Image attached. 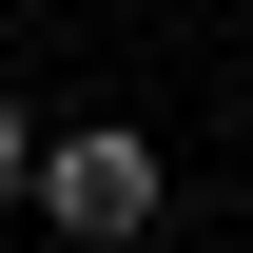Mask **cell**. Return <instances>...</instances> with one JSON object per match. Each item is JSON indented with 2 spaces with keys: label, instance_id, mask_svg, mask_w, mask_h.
<instances>
[{
  "label": "cell",
  "instance_id": "obj_1",
  "mask_svg": "<svg viewBox=\"0 0 253 253\" xmlns=\"http://www.w3.org/2000/svg\"><path fill=\"white\" fill-rule=\"evenodd\" d=\"M20 214H59L78 253H136V234L175 214V156H156L136 117H78V136H39V175H20Z\"/></svg>",
  "mask_w": 253,
  "mask_h": 253
},
{
  "label": "cell",
  "instance_id": "obj_2",
  "mask_svg": "<svg viewBox=\"0 0 253 253\" xmlns=\"http://www.w3.org/2000/svg\"><path fill=\"white\" fill-rule=\"evenodd\" d=\"M20 175H39V117H20V97H0V214H20Z\"/></svg>",
  "mask_w": 253,
  "mask_h": 253
}]
</instances>
